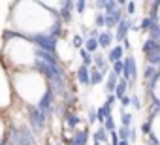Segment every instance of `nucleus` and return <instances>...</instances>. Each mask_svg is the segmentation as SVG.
<instances>
[{"label": "nucleus", "mask_w": 160, "mask_h": 145, "mask_svg": "<svg viewBox=\"0 0 160 145\" xmlns=\"http://www.w3.org/2000/svg\"><path fill=\"white\" fill-rule=\"evenodd\" d=\"M77 76H79V81H81L83 85H91V74H89V66H81L77 70Z\"/></svg>", "instance_id": "obj_8"}, {"label": "nucleus", "mask_w": 160, "mask_h": 145, "mask_svg": "<svg viewBox=\"0 0 160 145\" xmlns=\"http://www.w3.org/2000/svg\"><path fill=\"white\" fill-rule=\"evenodd\" d=\"M98 43H100V47H109L111 45V32L98 34Z\"/></svg>", "instance_id": "obj_10"}, {"label": "nucleus", "mask_w": 160, "mask_h": 145, "mask_svg": "<svg viewBox=\"0 0 160 145\" xmlns=\"http://www.w3.org/2000/svg\"><path fill=\"white\" fill-rule=\"evenodd\" d=\"M6 30L17 32L27 38L38 36H62L60 15L38 0H15L8 13Z\"/></svg>", "instance_id": "obj_1"}, {"label": "nucleus", "mask_w": 160, "mask_h": 145, "mask_svg": "<svg viewBox=\"0 0 160 145\" xmlns=\"http://www.w3.org/2000/svg\"><path fill=\"white\" fill-rule=\"evenodd\" d=\"M40 47L32 38L21 36L12 30H4L0 60L6 72L13 70H32L40 64Z\"/></svg>", "instance_id": "obj_3"}, {"label": "nucleus", "mask_w": 160, "mask_h": 145, "mask_svg": "<svg viewBox=\"0 0 160 145\" xmlns=\"http://www.w3.org/2000/svg\"><path fill=\"white\" fill-rule=\"evenodd\" d=\"M152 21H154V27L160 30V0H156V4H154V10H152Z\"/></svg>", "instance_id": "obj_11"}, {"label": "nucleus", "mask_w": 160, "mask_h": 145, "mask_svg": "<svg viewBox=\"0 0 160 145\" xmlns=\"http://www.w3.org/2000/svg\"><path fill=\"white\" fill-rule=\"evenodd\" d=\"M130 122H132V115L122 109V126H130Z\"/></svg>", "instance_id": "obj_12"}, {"label": "nucleus", "mask_w": 160, "mask_h": 145, "mask_svg": "<svg viewBox=\"0 0 160 145\" xmlns=\"http://www.w3.org/2000/svg\"><path fill=\"white\" fill-rule=\"evenodd\" d=\"M149 98L160 106V68L156 72V76L149 81Z\"/></svg>", "instance_id": "obj_5"}, {"label": "nucleus", "mask_w": 160, "mask_h": 145, "mask_svg": "<svg viewBox=\"0 0 160 145\" xmlns=\"http://www.w3.org/2000/svg\"><path fill=\"white\" fill-rule=\"evenodd\" d=\"M40 4H43V6H47V8H51L53 12H57L58 15H62V12L66 10V6H68V0H38Z\"/></svg>", "instance_id": "obj_6"}, {"label": "nucleus", "mask_w": 160, "mask_h": 145, "mask_svg": "<svg viewBox=\"0 0 160 145\" xmlns=\"http://www.w3.org/2000/svg\"><path fill=\"white\" fill-rule=\"evenodd\" d=\"M10 78V89L13 100L27 108H40L42 100L51 92V81L40 68L32 70H13L6 72Z\"/></svg>", "instance_id": "obj_2"}, {"label": "nucleus", "mask_w": 160, "mask_h": 145, "mask_svg": "<svg viewBox=\"0 0 160 145\" xmlns=\"http://www.w3.org/2000/svg\"><path fill=\"white\" fill-rule=\"evenodd\" d=\"M6 136H8V119L6 113L0 111V145L6 141Z\"/></svg>", "instance_id": "obj_7"}, {"label": "nucleus", "mask_w": 160, "mask_h": 145, "mask_svg": "<svg viewBox=\"0 0 160 145\" xmlns=\"http://www.w3.org/2000/svg\"><path fill=\"white\" fill-rule=\"evenodd\" d=\"M108 58H109V62H111V64H113L115 60H121V58H122V47H121V45L113 47V49L109 51V57H108Z\"/></svg>", "instance_id": "obj_9"}, {"label": "nucleus", "mask_w": 160, "mask_h": 145, "mask_svg": "<svg viewBox=\"0 0 160 145\" xmlns=\"http://www.w3.org/2000/svg\"><path fill=\"white\" fill-rule=\"evenodd\" d=\"M92 145H102V143H100V141H94V143H92Z\"/></svg>", "instance_id": "obj_13"}, {"label": "nucleus", "mask_w": 160, "mask_h": 145, "mask_svg": "<svg viewBox=\"0 0 160 145\" xmlns=\"http://www.w3.org/2000/svg\"><path fill=\"white\" fill-rule=\"evenodd\" d=\"M149 122H151V134L149 136L160 143V106L152 113H149Z\"/></svg>", "instance_id": "obj_4"}]
</instances>
